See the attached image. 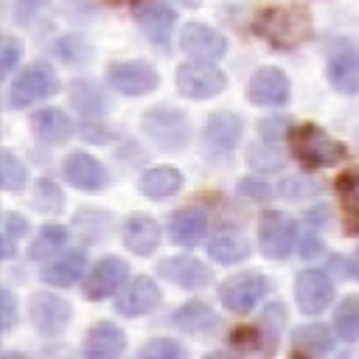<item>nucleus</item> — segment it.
<instances>
[{
    "label": "nucleus",
    "mask_w": 359,
    "mask_h": 359,
    "mask_svg": "<svg viewBox=\"0 0 359 359\" xmlns=\"http://www.w3.org/2000/svg\"><path fill=\"white\" fill-rule=\"evenodd\" d=\"M255 31L275 48L292 50L311 34V20L303 8H264L255 20Z\"/></svg>",
    "instance_id": "1"
},
{
    "label": "nucleus",
    "mask_w": 359,
    "mask_h": 359,
    "mask_svg": "<svg viewBox=\"0 0 359 359\" xmlns=\"http://www.w3.org/2000/svg\"><path fill=\"white\" fill-rule=\"evenodd\" d=\"M292 146L294 154L303 165L309 168H320V165H334L337 160H342L345 149L339 140H334L325 129L314 126V123H300L292 132Z\"/></svg>",
    "instance_id": "2"
},
{
    "label": "nucleus",
    "mask_w": 359,
    "mask_h": 359,
    "mask_svg": "<svg viewBox=\"0 0 359 359\" xmlns=\"http://www.w3.org/2000/svg\"><path fill=\"white\" fill-rule=\"evenodd\" d=\"M143 132L160 149L177 151V149H182L188 143L191 123H188V115L182 109H174V107H151L143 115Z\"/></svg>",
    "instance_id": "3"
},
{
    "label": "nucleus",
    "mask_w": 359,
    "mask_h": 359,
    "mask_svg": "<svg viewBox=\"0 0 359 359\" xmlns=\"http://www.w3.org/2000/svg\"><path fill=\"white\" fill-rule=\"evenodd\" d=\"M59 87V79L53 73V67L48 62H34L28 65L14 81H11V90H8V107L11 109H22L34 101H42L48 95H53Z\"/></svg>",
    "instance_id": "4"
},
{
    "label": "nucleus",
    "mask_w": 359,
    "mask_h": 359,
    "mask_svg": "<svg viewBox=\"0 0 359 359\" xmlns=\"http://www.w3.org/2000/svg\"><path fill=\"white\" fill-rule=\"evenodd\" d=\"M266 292H269V280L261 272H241L222 283L219 297H222L224 309H230L236 314H247L255 303H261L266 297Z\"/></svg>",
    "instance_id": "5"
},
{
    "label": "nucleus",
    "mask_w": 359,
    "mask_h": 359,
    "mask_svg": "<svg viewBox=\"0 0 359 359\" xmlns=\"http://www.w3.org/2000/svg\"><path fill=\"white\" fill-rule=\"evenodd\" d=\"M227 79L210 62H188L177 67V90L185 98H213L224 90Z\"/></svg>",
    "instance_id": "6"
},
{
    "label": "nucleus",
    "mask_w": 359,
    "mask_h": 359,
    "mask_svg": "<svg viewBox=\"0 0 359 359\" xmlns=\"http://www.w3.org/2000/svg\"><path fill=\"white\" fill-rule=\"evenodd\" d=\"M107 81L112 84V90L123 95H146L160 84V76L149 62L132 59V62L107 65Z\"/></svg>",
    "instance_id": "7"
},
{
    "label": "nucleus",
    "mask_w": 359,
    "mask_h": 359,
    "mask_svg": "<svg viewBox=\"0 0 359 359\" xmlns=\"http://www.w3.org/2000/svg\"><path fill=\"white\" fill-rule=\"evenodd\" d=\"M297 241V227L292 219H286L283 213H266L258 224V244H261V252L266 258H286L292 252Z\"/></svg>",
    "instance_id": "8"
},
{
    "label": "nucleus",
    "mask_w": 359,
    "mask_h": 359,
    "mask_svg": "<svg viewBox=\"0 0 359 359\" xmlns=\"http://www.w3.org/2000/svg\"><path fill=\"white\" fill-rule=\"evenodd\" d=\"M70 303L62 300L59 294H48V292H36L31 297L28 306V317L34 323V328L45 337H56L65 331V325L70 323Z\"/></svg>",
    "instance_id": "9"
},
{
    "label": "nucleus",
    "mask_w": 359,
    "mask_h": 359,
    "mask_svg": "<svg viewBox=\"0 0 359 359\" xmlns=\"http://www.w3.org/2000/svg\"><path fill=\"white\" fill-rule=\"evenodd\" d=\"M180 48L199 62H216L227 53V39L205 22H185L180 31Z\"/></svg>",
    "instance_id": "10"
},
{
    "label": "nucleus",
    "mask_w": 359,
    "mask_h": 359,
    "mask_svg": "<svg viewBox=\"0 0 359 359\" xmlns=\"http://www.w3.org/2000/svg\"><path fill=\"white\" fill-rule=\"evenodd\" d=\"M294 300L303 314H320L334 300V283L320 269H306L294 280Z\"/></svg>",
    "instance_id": "11"
},
{
    "label": "nucleus",
    "mask_w": 359,
    "mask_h": 359,
    "mask_svg": "<svg viewBox=\"0 0 359 359\" xmlns=\"http://www.w3.org/2000/svg\"><path fill=\"white\" fill-rule=\"evenodd\" d=\"M157 275L165 278L168 283L180 286V289H202V286H208L213 280V272L202 261H196L191 255H174V258L160 261L157 264Z\"/></svg>",
    "instance_id": "12"
},
{
    "label": "nucleus",
    "mask_w": 359,
    "mask_h": 359,
    "mask_svg": "<svg viewBox=\"0 0 359 359\" xmlns=\"http://www.w3.org/2000/svg\"><path fill=\"white\" fill-rule=\"evenodd\" d=\"M247 98L258 107H280L289 98V79L280 67H261L247 84Z\"/></svg>",
    "instance_id": "13"
},
{
    "label": "nucleus",
    "mask_w": 359,
    "mask_h": 359,
    "mask_svg": "<svg viewBox=\"0 0 359 359\" xmlns=\"http://www.w3.org/2000/svg\"><path fill=\"white\" fill-rule=\"evenodd\" d=\"M160 300H163V294H160L157 283H154L151 278H146V275H137V278L118 294L115 309H118V314H123V317H140V314L154 311V309L160 306Z\"/></svg>",
    "instance_id": "14"
},
{
    "label": "nucleus",
    "mask_w": 359,
    "mask_h": 359,
    "mask_svg": "<svg viewBox=\"0 0 359 359\" xmlns=\"http://www.w3.org/2000/svg\"><path fill=\"white\" fill-rule=\"evenodd\" d=\"M126 278H129L126 261H121V258H104V261H98L93 266L90 278L84 280V294L90 300H104L112 292H118Z\"/></svg>",
    "instance_id": "15"
},
{
    "label": "nucleus",
    "mask_w": 359,
    "mask_h": 359,
    "mask_svg": "<svg viewBox=\"0 0 359 359\" xmlns=\"http://www.w3.org/2000/svg\"><path fill=\"white\" fill-rule=\"evenodd\" d=\"M241 118L236 112H227V109H219L208 118L205 123V143L213 154H227L236 149L238 137H241Z\"/></svg>",
    "instance_id": "16"
},
{
    "label": "nucleus",
    "mask_w": 359,
    "mask_h": 359,
    "mask_svg": "<svg viewBox=\"0 0 359 359\" xmlns=\"http://www.w3.org/2000/svg\"><path fill=\"white\" fill-rule=\"evenodd\" d=\"M62 174L65 180L73 185V188H81V191H98L104 182H107V171L104 165L84 154V151H73L62 160Z\"/></svg>",
    "instance_id": "17"
},
{
    "label": "nucleus",
    "mask_w": 359,
    "mask_h": 359,
    "mask_svg": "<svg viewBox=\"0 0 359 359\" xmlns=\"http://www.w3.org/2000/svg\"><path fill=\"white\" fill-rule=\"evenodd\" d=\"M331 345H334V334L320 323H309L292 331L289 353L292 359H320L331 351Z\"/></svg>",
    "instance_id": "18"
},
{
    "label": "nucleus",
    "mask_w": 359,
    "mask_h": 359,
    "mask_svg": "<svg viewBox=\"0 0 359 359\" xmlns=\"http://www.w3.org/2000/svg\"><path fill=\"white\" fill-rule=\"evenodd\" d=\"M126 348V337L112 323H98L84 337V356L87 359H121Z\"/></svg>",
    "instance_id": "19"
},
{
    "label": "nucleus",
    "mask_w": 359,
    "mask_h": 359,
    "mask_svg": "<svg viewBox=\"0 0 359 359\" xmlns=\"http://www.w3.org/2000/svg\"><path fill=\"white\" fill-rule=\"evenodd\" d=\"M123 244L135 255H151L160 244V224L146 213H132L123 222Z\"/></svg>",
    "instance_id": "20"
},
{
    "label": "nucleus",
    "mask_w": 359,
    "mask_h": 359,
    "mask_svg": "<svg viewBox=\"0 0 359 359\" xmlns=\"http://www.w3.org/2000/svg\"><path fill=\"white\" fill-rule=\"evenodd\" d=\"M135 17H137V25L143 28V34L154 42V45H168L171 39V31H174V11L163 3H143L135 8Z\"/></svg>",
    "instance_id": "21"
},
{
    "label": "nucleus",
    "mask_w": 359,
    "mask_h": 359,
    "mask_svg": "<svg viewBox=\"0 0 359 359\" xmlns=\"http://www.w3.org/2000/svg\"><path fill=\"white\" fill-rule=\"evenodd\" d=\"M208 233V216L202 208H182L168 219V236L180 247H194Z\"/></svg>",
    "instance_id": "22"
},
{
    "label": "nucleus",
    "mask_w": 359,
    "mask_h": 359,
    "mask_svg": "<svg viewBox=\"0 0 359 359\" xmlns=\"http://www.w3.org/2000/svg\"><path fill=\"white\" fill-rule=\"evenodd\" d=\"M171 323H174L180 331L191 334V337H202V334L216 331L219 317H216V311H213L210 306H205V303H199V300H191V303L174 309Z\"/></svg>",
    "instance_id": "23"
},
{
    "label": "nucleus",
    "mask_w": 359,
    "mask_h": 359,
    "mask_svg": "<svg viewBox=\"0 0 359 359\" xmlns=\"http://www.w3.org/2000/svg\"><path fill=\"white\" fill-rule=\"evenodd\" d=\"M328 81L337 93L342 95H353L359 93V53L356 50H342V53H334L328 59Z\"/></svg>",
    "instance_id": "24"
},
{
    "label": "nucleus",
    "mask_w": 359,
    "mask_h": 359,
    "mask_svg": "<svg viewBox=\"0 0 359 359\" xmlns=\"http://www.w3.org/2000/svg\"><path fill=\"white\" fill-rule=\"evenodd\" d=\"M208 255L219 264H238L250 255V241L238 227H224L210 238Z\"/></svg>",
    "instance_id": "25"
},
{
    "label": "nucleus",
    "mask_w": 359,
    "mask_h": 359,
    "mask_svg": "<svg viewBox=\"0 0 359 359\" xmlns=\"http://www.w3.org/2000/svg\"><path fill=\"white\" fill-rule=\"evenodd\" d=\"M182 174L174 168V165H157V168H149L143 177H140V182H137V188H140V194L143 196H149V199H168V196H174L180 188H182Z\"/></svg>",
    "instance_id": "26"
},
{
    "label": "nucleus",
    "mask_w": 359,
    "mask_h": 359,
    "mask_svg": "<svg viewBox=\"0 0 359 359\" xmlns=\"http://www.w3.org/2000/svg\"><path fill=\"white\" fill-rule=\"evenodd\" d=\"M31 129L36 137L48 140V143H62L73 135V123L70 118L62 112V109H53V107H45L39 112L31 115Z\"/></svg>",
    "instance_id": "27"
},
{
    "label": "nucleus",
    "mask_w": 359,
    "mask_h": 359,
    "mask_svg": "<svg viewBox=\"0 0 359 359\" xmlns=\"http://www.w3.org/2000/svg\"><path fill=\"white\" fill-rule=\"evenodd\" d=\"M81 272H84V252L67 250L65 255H59V258L42 272V278H45V283H50V286H73V283L81 278Z\"/></svg>",
    "instance_id": "28"
},
{
    "label": "nucleus",
    "mask_w": 359,
    "mask_h": 359,
    "mask_svg": "<svg viewBox=\"0 0 359 359\" xmlns=\"http://www.w3.org/2000/svg\"><path fill=\"white\" fill-rule=\"evenodd\" d=\"M65 241H67V230L62 227V224H45L42 230H39V236L31 241V247H28V258H34V261H42V258H50L53 252H59L62 247H65Z\"/></svg>",
    "instance_id": "29"
},
{
    "label": "nucleus",
    "mask_w": 359,
    "mask_h": 359,
    "mask_svg": "<svg viewBox=\"0 0 359 359\" xmlns=\"http://www.w3.org/2000/svg\"><path fill=\"white\" fill-rule=\"evenodd\" d=\"M334 328L345 342H356L359 339V297H345L337 306Z\"/></svg>",
    "instance_id": "30"
},
{
    "label": "nucleus",
    "mask_w": 359,
    "mask_h": 359,
    "mask_svg": "<svg viewBox=\"0 0 359 359\" xmlns=\"http://www.w3.org/2000/svg\"><path fill=\"white\" fill-rule=\"evenodd\" d=\"M73 107L81 109L84 115H98V112L107 109V98H104V93H101L95 84H90V81H76V84H73Z\"/></svg>",
    "instance_id": "31"
},
{
    "label": "nucleus",
    "mask_w": 359,
    "mask_h": 359,
    "mask_svg": "<svg viewBox=\"0 0 359 359\" xmlns=\"http://www.w3.org/2000/svg\"><path fill=\"white\" fill-rule=\"evenodd\" d=\"M25 177H28V171H25L22 160H17L11 151H3L0 154V182H3V188L17 194V191H22Z\"/></svg>",
    "instance_id": "32"
},
{
    "label": "nucleus",
    "mask_w": 359,
    "mask_h": 359,
    "mask_svg": "<svg viewBox=\"0 0 359 359\" xmlns=\"http://www.w3.org/2000/svg\"><path fill=\"white\" fill-rule=\"evenodd\" d=\"M137 359H185V351L180 342L168 339V337H160V339H151L140 348Z\"/></svg>",
    "instance_id": "33"
},
{
    "label": "nucleus",
    "mask_w": 359,
    "mask_h": 359,
    "mask_svg": "<svg viewBox=\"0 0 359 359\" xmlns=\"http://www.w3.org/2000/svg\"><path fill=\"white\" fill-rule=\"evenodd\" d=\"M34 208H39L45 213H56L62 208V191L50 180H39L36 191H34Z\"/></svg>",
    "instance_id": "34"
},
{
    "label": "nucleus",
    "mask_w": 359,
    "mask_h": 359,
    "mask_svg": "<svg viewBox=\"0 0 359 359\" xmlns=\"http://www.w3.org/2000/svg\"><path fill=\"white\" fill-rule=\"evenodd\" d=\"M28 233V219H22L20 213H6L3 219V255L11 258L14 255V238Z\"/></svg>",
    "instance_id": "35"
},
{
    "label": "nucleus",
    "mask_w": 359,
    "mask_h": 359,
    "mask_svg": "<svg viewBox=\"0 0 359 359\" xmlns=\"http://www.w3.org/2000/svg\"><path fill=\"white\" fill-rule=\"evenodd\" d=\"M339 202L351 216H359V171H351L339 180Z\"/></svg>",
    "instance_id": "36"
},
{
    "label": "nucleus",
    "mask_w": 359,
    "mask_h": 359,
    "mask_svg": "<svg viewBox=\"0 0 359 359\" xmlns=\"http://www.w3.org/2000/svg\"><path fill=\"white\" fill-rule=\"evenodd\" d=\"M20 56H22V42L14 39V36H3V42H0V70H3V76H8L14 70Z\"/></svg>",
    "instance_id": "37"
},
{
    "label": "nucleus",
    "mask_w": 359,
    "mask_h": 359,
    "mask_svg": "<svg viewBox=\"0 0 359 359\" xmlns=\"http://www.w3.org/2000/svg\"><path fill=\"white\" fill-rule=\"evenodd\" d=\"M0 309H3V320H0V325H3V331H8V328L14 325V320H17L14 294H11L8 289H3V292H0Z\"/></svg>",
    "instance_id": "38"
},
{
    "label": "nucleus",
    "mask_w": 359,
    "mask_h": 359,
    "mask_svg": "<svg viewBox=\"0 0 359 359\" xmlns=\"http://www.w3.org/2000/svg\"><path fill=\"white\" fill-rule=\"evenodd\" d=\"M314 188L309 185V182H303V180H286L283 185H280V196L283 199H303V196H309Z\"/></svg>",
    "instance_id": "39"
},
{
    "label": "nucleus",
    "mask_w": 359,
    "mask_h": 359,
    "mask_svg": "<svg viewBox=\"0 0 359 359\" xmlns=\"http://www.w3.org/2000/svg\"><path fill=\"white\" fill-rule=\"evenodd\" d=\"M286 123H289L286 118H272V121H261L258 129H261L264 137H272V140H275L280 132H286Z\"/></svg>",
    "instance_id": "40"
},
{
    "label": "nucleus",
    "mask_w": 359,
    "mask_h": 359,
    "mask_svg": "<svg viewBox=\"0 0 359 359\" xmlns=\"http://www.w3.org/2000/svg\"><path fill=\"white\" fill-rule=\"evenodd\" d=\"M45 3H48V0H20V3H17V20H20V22L28 20V17H31L34 11H39Z\"/></svg>",
    "instance_id": "41"
},
{
    "label": "nucleus",
    "mask_w": 359,
    "mask_h": 359,
    "mask_svg": "<svg viewBox=\"0 0 359 359\" xmlns=\"http://www.w3.org/2000/svg\"><path fill=\"white\" fill-rule=\"evenodd\" d=\"M323 250V244H320V238H314V236H309V241H306V247H303V255L306 258H311V252H320Z\"/></svg>",
    "instance_id": "42"
},
{
    "label": "nucleus",
    "mask_w": 359,
    "mask_h": 359,
    "mask_svg": "<svg viewBox=\"0 0 359 359\" xmlns=\"http://www.w3.org/2000/svg\"><path fill=\"white\" fill-rule=\"evenodd\" d=\"M351 272H353V278L359 280V252H356V258L351 261Z\"/></svg>",
    "instance_id": "43"
},
{
    "label": "nucleus",
    "mask_w": 359,
    "mask_h": 359,
    "mask_svg": "<svg viewBox=\"0 0 359 359\" xmlns=\"http://www.w3.org/2000/svg\"><path fill=\"white\" fill-rule=\"evenodd\" d=\"M205 359H233V356H230V353H222V351H219V353H210V356H205Z\"/></svg>",
    "instance_id": "44"
},
{
    "label": "nucleus",
    "mask_w": 359,
    "mask_h": 359,
    "mask_svg": "<svg viewBox=\"0 0 359 359\" xmlns=\"http://www.w3.org/2000/svg\"><path fill=\"white\" fill-rule=\"evenodd\" d=\"M180 3H188V6H194V3H196V0H180Z\"/></svg>",
    "instance_id": "45"
},
{
    "label": "nucleus",
    "mask_w": 359,
    "mask_h": 359,
    "mask_svg": "<svg viewBox=\"0 0 359 359\" xmlns=\"http://www.w3.org/2000/svg\"><path fill=\"white\" fill-rule=\"evenodd\" d=\"M356 149H359V129H356Z\"/></svg>",
    "instance_id": "46"
}]
</instances>
